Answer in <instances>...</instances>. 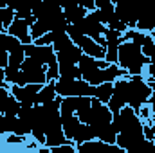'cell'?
<instances>
[{
	"instance_id": "obj_23",
	"label": "cell",
	"mask_w": 155,
	"mask_h": 153,
	"mask_svg": "<svg viewBox=\"0 0 155 153\" xmlns=\"http://www.w3.org/2000/svg\"><path fill=\"white\" fill-rule=\"evenodd\" d=\"M7 61H9V52L5 49H0V67L5 69L7 67Z\"/></svg>"
},
{
	"instance_id": "obj_33",
	"label": "cell",
	"mask_w": 155,
	"mask_h": 153,
	"mask_svg": "<svg viewBox=\"0 0 155 153\" xmlns=\"http://www.w3.org/2000/svg\"><path fill=\"white\" fill-rule=\"evenodd\" d=\"M0 31H5V29H4V25H2V20H0Z\"/></svg>"
},
{
	"instance_id": "obj_6",
	"label": "cell",
	"mask_w": 155,
	"mask_h": 153,
	"mask_svg": "<svg viewBox=\"0 0 155 153\" xmlns=\"http://www.w3.org/2000/svg\"><path fill=\"white\" fill-rule=\"evenodd\" d=\"M41 85L38 83H27L24 86L20 85H11V94L20 101V105H27V106H35L38 105V92Z\"/></svg>"
},
{
	"instance_id": "obj_35",
	"label": "cell",
	"mask_w": 155,
	"mask_h": 153,
	"mask_svg": "<svg viewBox=\"0 0 155 153\" xmlns=\"http://www.w3.org/2000/svg\"><path fill=\"white\" fill-rule=\"evenodd\" d=\"M112 2H114V4H116V2H117V0H112Z\"/></svg>"
},
{
	"instance_id": "obj_2",
	"label": "cell",
	"mask_w": 155,
	"mask_h": 153,
	"mask_svg": "<svg viewBox=\"0 0 155 153\" xmlns=\"http://www.w3.org/2000/svg\"><path fill=\"white\" fill-rule=\"evenodd\" d=\"M152 96V86L141 74H128V85H126V105L132 106L135 112L143 105L148 103Z\"/></svg>"
},
{
	"instance_id": "obj_31",
	"label": "cell",
	"mask_w": 155,
	"mask_h": 153,
	"mask_svg": "<svg viewBox=\"0 0 155 153\" xmlns=\"http://www.w3.org/2000/svg\"><path fill=\"white\" fill-rule=\"evenodd\" d=\"M150 61H152V63H155V49H153V52H152V56H150Z\"/></svg>"
},
{
	"instance_id": "obj_29",
	"label": "cell",
	"mask_w": 155,
	"mask_h": 153,
	"mask_svg": "<svg viewBox=\"0 0 155 153\" xmlns=\"http://www.w3.org/2000/svg\"><path fill=\"white\" fill-rule=\"evenodd\" d=\"M0 86H7L5 85V70L0 67Z\"/></svg>"
},
{
	"instance_id": "obj_20",
	"label": "cell",
	"mask_w": 155,
	"mask_h": 153,
	"mask_svg": "<svg viewBox=\"0 0 155 153\" xmlns=\"http://www.w3.org/2000/svg\"><path fill=\"white\" fill-rule=\"evenodd\" d=\"M15 18H16V15H15V11H13L11 7H0V20H2L4 29H7V27L13 24Z\"/></svg>"
},
{
	"instance_id": "obj_19",
	"label": "cell",
	"mask_w": 155,
	"mask_h": 153,
	"mask_svg": "<svg viewBox=\"0 0 155 153\" xmlns=\"http://www.w3.org/2000/svg\"><path fill=\"white\" fill-rule=\"evenodd\" d=\"M29 33H31V38H33V41H35V40H38L40 36H43L45 33H49V29L45 27V24H43V22L35 20V22L31 24V27H29Z\"/></svg>"
},
{
	"instance_id": "obj_12",
	"label": "cell",
	"mask_w": 155,
	"mask_h": 153,
	"mask_svg": "<svg viewBox=\"0 0 155 153\" xmlns=\"http://www.w3.org/2000/svg\"><path fill=\"white\" fill-rule=\"evenodd\" d=\"M56 97H58V94H56V88H54V81H47L45 85H41V88L38 92V105L54 101Z\"/></svg>"
},
{
	"instance_id": "obj_32",
	"label": "cell",
	"mask_w": 155,
	"mask_h": 153,
	"mask_svg": "<svg viewBox=\"0 0 155 153\" xmlns=\"http://www.w3.org/2000/svg\"><path fill=\"white\" fill-rule=\"evenodd\" d=\"M152 38H153V41H155V27L152 29Z\"/></svg>"
},
{
	"instance_id": "obj_36",
	"label": "cell",
	"mask_w": 155,
	"mask_h": 153,
	"mask_svg": "<svg viewBox=\"0 0 155 153\" xmlns=\"http://www.w3.org/2000/svg\"><path fill=\"white\" fill-rule=\"evenodd\" d=\"M0 33H2V31H0Z\"/></svg>"
},
{
	"instance_id": "obj_26",
	"label": "cell",
	"mask_w": 155,
	"mask_h": 153,
	"mask_svg": "<svg viewBox=\"0 0 155 153\" xmlns=\"http://www.w3.org/2000/svg\"><path fill=\"white\" fill-rule=\"evenodd\" d=\"M108 5H114V2H112V0H96V9L108 7Z\"/></svg>"
},
{
	"instance_id": "obj_13",
	"label": "cell",
	"mask_w": 155,
	"mask_h": 153,
	"mask_svg": "<svg viewBox=\"0 0 155 153\" xmlns=\"http://www.w3.org/2000/svg\"><path fill=\"white\" fill-rule=\"evenodd\" d=\"M58 70L61 77H81L79 65L72 61H58Z\"/></svg>"
},
{
	"instance_id": "obj_4",
	"label": "cell",
	"mask_w": 155,
	"mask_h": 153,
	"mask_svg": "<svg viewBox=\"0 0 155 153\" xmlns=\"http://www.w3.org/2000/svg\"><path fill=\"white\" fill-rule=\"evenodd\" d=\"M24 49H25V56H31L33 60H36L43 67L58 65V58H56V52H54L52 45H38V43L33 41V43L24 45Z\"/></svg>"
},
{
	"instance_id": "obj_28",
	"label": "cell",
	"mask_w": 155,
	"mask_h": 153,
	"mask_svg": "<svg viewBox=\"0 0 155 153\" xmlns=\"http://www.w3.org/2000/svg\"><path fill=\"white\" fill-rule=\"evenodd\" d=\"M148 105H150V108H152V114H155V90H152V96H150V99H148Z\"/></svg>"
},
{
	"instance_id": "obj_9",
	"label": "cell",
	"mask_w": 155,
	"mask_h": 153,
	"mask_svg": "<svg viewBox=\"0 0 155 153\" xmlns=\"http://www.w3.org/2000/svg\"><path fill=\"white\" fill-rule=\"evenodd\" d=\"M29 27H31V25H29L27 20H24V18H15L13 24L7 27V33L13 34V36H16L24 45H27V43H33L31 33H29Z\"/></svg>"
},
{
	"instance_id": "obj_25",
	"label": "cell",
	"mask_w": 155,
	"mask_h": 153,
	"mask_svg": "<svg viewBox=\"0 0 155 153\" xmlns=\"http://www.w3.org/2000/svg\"><path fill=\"white\" fill-rule=\"evenodd\" d=\"M60 5H61V9H65V7H71V5H78V0H56Z\"/></svg>"
},
{
	"instance_id": "obj_17",
	"label": "cell",
	"mask_w": 155,
	"mask_h": 153,
	"mask_svg": "<svg viewBox=\"0 0 155 153\" xmlns=\"http://www.w3.org/2000/svg\"><path fill=\"white\" fill-rule=\"evenodd\" d=\"M87 9L83 7V5H71V7H65L63 9V15H65V18L69 20V24H74L78 20H81V18H85L87 16Z\"/></svg>"
},
{
	"instance_id": "obj_3",
	"label": "cell",
	"mask_w": 155,
	"mask_h": 153,
	"mask_svg": "<svg viewBox=\"0 0 155 153\" xmlns=\"http://www.w3.org/2000/svg\"><path fill=\"white\" fill-rule=\"evenodd\" d=\"M56 94L61 97H71V96H94L96 86L87 83L83 77H58L54 81Z\"/></svg>"
},
{
	"instance_id": "obj_1",
	"label": "cell",
	"mask_w": 155,
	"mask_h": 153,
	"mask_svg": "<svg viewBox=\"0 0 155 153\" xmlns=\"http://www.w3.org/2000/svg\"><path fill=\"white\" fill-rule=\"evenodd\" d=\"M148 63H150V58L143 54V49L137 43L130 40L121 41L119 50H117V65L121 69H124L128 74H143Z\"/></svg>"
},
{
	"instance_id": "obj_22",
	"label": "cell",
	"mask_w": 155,
	"mask_h": 153,
	"mask_svg": "<svg viewBox=\"0 0 155 153\" xmlns=\"http://www.w3.org/2000/svg\"><path fill=\"white\" fill-rule=\"evenodd\" d=\"M9 96H11V90H9L7 86H0V112L4 110V106H5V103H7V99H9Z\"/></svg>"
},
{
	"instance_id": "obj_16",
	"label": "cell",
	"mask_w": 155,
	"mask_h": 153,
	"mask_svg": "<svg viewBox=\"0 0 155 153\" xmlns=\"http://www.w3.org/2000/svg\"><path fill=\"white\" fill-rule=\"evenodd\" d=\"M112 92H114V81H105V83L96 86L94 97H97L101 103H108L110 97H112Z\"/></svg>"
},
{
	"instance_id": "obj_5",
	"label": "cell",
	"mask_w": 155,
	"mask_h": 153,
	"mask_svg": "<svg viewBox=\"0 0 155 153\" xmlns=\"http://www.w3.org/2000/svg\"><path fill=\"white\" fill-rule=\"evenodd\" d=\"M20 70H22V74L25 77V83H38V85H45L47 83L45 67L41 63H38L36 60H33L31 56H25V60L22 61Z\"/></svg>"
},
{
	"instance_id": "obj_37",
	"label": "cell",
	"mask_w": 155,
	"mask_h": 153,
	"mask_svg": "<svg viewBox=\"0 0 155 153\" xmlns=\"http://www.w3.org/2000/svg\"><path fill=\"white\" fill-rule=\"evenodd\" d=\"M0 135H2V133H0Z\"/></svg>"
},
{
	"instance_id": "obj_14",
	"label": "cell",
	"mask_w": 155,
	"mask_h": 153,
	"mask_svg": "<svg viewBox=\"0 0 155 153\" xmlns=\"http://www.w3.org/2000/svg\"><path fill=\"white\" fill-rule=\"evenodd\" d=\"M96 139L105 141V142H110V144H116L117 132H116V128H114V124H112V122H108V124L101 126V128L96 132Z\"/></svg>"
},
{
	"instance_id": "obj_15",
	"label": "cell",
	"mask_w": 155,
	"mask_h": 153,
	"mask_svg": "<svg viewBox=\"0 0 155 153\" xmlns=\"http://www.w3.org/2000/svg\"><path fill=\"white\" fill-rule=\"evenodd\" d=\"M22 45H24V43L16 38V36L9 34V33H5V31L0 33V49H5L7 52H13L15 49L22 47Z\"/></svg>"
},
{
	"instance_id": "obj_10",
	"label": "cell",
	"mask_w": 155,
	"mask_h": 153,
	"mask_svg": "<svg viewBox=\"0 0 155 153\" xmlns=\"http://www.w3.org/2000/svg\"><path fill=\"white\" fill-rule=\"evenodd\" d=\"M81 124H83V122L78 119L76 114L61 115V128H63V133H65V137H67L69 141H72V142H74V137H76L78 130L81 128Z\"/></svg>"
},
{
	"instance_id": "obj_7",
	"label": "cell",
	"mask_w": 155,
	"mask_h": 153,
	"mask_svg": "<svg viewBox=\"0 0 155 153\" xmlns=\"http://www.w3.org/2000/svg\"><path fill=\"white\" fill-rule=\"evenodd\" d=\"M78 153H123L124 150L119 148L117 144H110V142H105V141H85L81 144H78Z\"/></svg>"
},
{
	"instance_id": "obj_30",
	"label": "cell",
	"mask_w": 155,
	"mask_h": 153,
	"mask_svg": "<svg viewBox=\"0 0 155 153\" xmlns=\"http://www.w3.org/2000/svg\"><path fill=\"white\" fill-rule=\"evenodd\" d=\"M148 83H150V86H152V90H155V77H153V79H150V77H148Z\"/></svg>"
},
{
	"instance_id": "obj_24",
	"label": "cell",
	"mask_w": 155,
	"mask_h": 153,
	"mask_svg": "<svg viewBox=\"0 0 155 153\" xmlns=\"http://www.w3.org/2000/svg\"><path fill=\"white\" fill-rule=\"evenodd\" d=\"M79 5H83L87 11H94L96 9V0H78Z\"/></svg>"
},
{
	"instance_id": "obj_27",
	"label": "cell",
	"mask_w": 155,
	"mask_h": 153,
	"mask_svg": "<svg viewBox=\"0 0 155 153\" xmlns=\"http://www.w3.org/2000/svg\"><path fill=\"white\" fill-rule=\"evenodd\" d=\"M144 69L148 70V77H150V79H153V77H155V63H152V61H150Z\"/></svg>"
},
{
	"instance_id": "obj_34",
	"label": "cell",
	"mask_w": 155,
	"mask_h": 153,
	"mask_svg": "<svg viewBox=\"0 0 155 153\" xmlns=\"http://www.w3.org/2000/svg\"><path fill=\"white\" fill-rule=\"evenodd\" d=\"M153 144H155V135H153Z\"/></svg>"
},
{
	"instance_id": "obj_11",
	"label": "cell",
	"mask_w": 155,
	"mask_h": 153,
	"mask_svg": "<svg viewBox=\"0 0 155 153\" xmlns=\"http://www.w3.org/2000/svg\"><path fill=\"white\" fill-rule=\"evenodd\" d=\"M123 38L130 40V41H134V43H137L139 47H143V45L153 41V38H152L150 33H144V31H139V29H126V31L123 33Z\"/></svg>"
},
{
	"instance_id": "obj_8",
	"label": "cell",
	"mask_w": 155,
	"mask_h": 153,
	"mask_svg": "<svg viewBox=\"0 0 155 153\" xmlns=\"http://www.w3.org/2000/svg\"><path fill=\"white\" fill-rule=\"evenodd\" d=\"M78 47L83 50V54H88L92 58H97V60H105V54H107V47L99 45L96 40H92L87 34H81L78 40H74Z\"/></svg>"
},
{
	"instance_id": "obj_18",
	"label": "cell",
	"mask_w": 155,
	"mask_h": 153,
	"mask_svg": "<svg viewBox=\"0 0 155 153\" xmlns=\"http://www.w3.org/2000/svg\"><path fill=\"white\" fill-rule=\"evenodd\" d=\"M20 101L11 94L9 96V99H7V103H5V106H4V110H2V114L5 115H18V112H20Z\"/></svg>"
},
{
	"instance_id": "obj_21",
	"label": "cell",
	"mask_w": 155,
	"mask_h": 153,
	"mask_svg": "<svg viewBox=\"0 0 155 153\" xmlns=\"http://www.w3.org/2000/svg\"><path fill=\"white\" fill-rule=\"evenodd\" d=\"M107 27H110V29H116V31H121V33H124L128 27H126V24H123L119 18L116 16V13H114V16L107 22Z\"/></svg>"
}]
</instances>
